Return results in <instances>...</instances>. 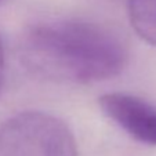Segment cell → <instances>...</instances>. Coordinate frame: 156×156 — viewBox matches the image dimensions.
Listing matches in <instances>:
<instances>
[{"label":"cell","mask_w":156,"mask_h":156,"mask_svg":"<svg viewBox=\"0 0 156 156\" xmlns=\"http://www.w3.org/2000/svg\"><path fill=\"white\" fill-rule=\"evenodd\" d=\"M20 57L33 75L59 83L87 84L115 77L127 53L106 28L80 20H53L27 28Z\"/></svg>","instance_id":"6da1fadb"},{"label":"cell","mask_w":156,"mask_h":156,"mask_svg":"<svg viewBox=\"0 0 156 156\" xmlns=\"http://www.w3.org/2000/svg\"><path fill=\"white\" fill-rule=\"evenodd\" d=\"M0 156H77V148L64 120L27 111L0 126Z\"/></svg>","instance_id":"7a4b0ae2"},{"label":"cell","mask_w":156,"mask_h":156,"mask_svg":"<svg viewBox=\"0 0 156 156\" xmlns=\"http://www.w3.org/2000/svg\"><path fill=\"white\" fill-rule=\"evenodd\" d=\"M102 112L134 140L156 145V106L124 93H108L98 100Z\"/></svg>","instance_id":"3957f363"},{"label":"cell","mask_w":156,"mask_h":156,"mask_svg":"<svg viewBox=\"0 0 156 156\" xmlns=\"http://www.w3.org/2000/svg\"><path fill=\"white\" fill-rule=\"evenodd\" d=\"M129 18L140 37L156 46V0H129Z\"/></svg>","instance_id":"277c9868"},{"label":"cell","mask_w":156,"mask_h":156,"mask_svg":"<svg viewBox=\"0 0 156 156\" xmlns=\"http://www.w3.org/2000/svg\"><path fill=\"white\" fill-rule=\"evenodd\" d=\"M4 47H3V40H2V36H0V91H2V87H3V82H4Z\"/></svg>","instance_id":"5b68a950"},{"label":"cell","mask_w":156,"mask_h":156,"mask_svg":"<svg viewBox=\"0 0 156 156\" xmlns=\"http://www.w3.org/2000/svg\"><path fill=\"white\" fill-rule=\"evenodd\" d=\"M2 2H3V0H0V3H2Z\"/></svg>","instance_id":"8992f818"}]
</instances>
